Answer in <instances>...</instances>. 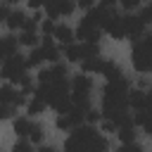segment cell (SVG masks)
I'll return each mask as SVG.
<instances>
[{
  "label": "cell",
  "mask_w": 152,
  "mask_h": 152,
  "mask_svg": "<svg viewBox=\"0 0 152 152\" xmlns=\"http://www.w3.org/2000/svg\"><path fill=\"white\" fill-rule=\"evenodd\" d=\"M64 147L66 150H107L109 142L102 135H97L95 128H90V126H76V128H71V135L66 138Z\"/></svg>",
  "instance_id": "obj_1"
},
{
  "label": "cell",
  "mask_w": 152,
  "mask_h": 152,
  "mask_svg": "<svg viewBox=\"0 0 152 152\" xmlns=\"http://www.w3.org/2000/svg\"><path fill=\"white\" fill-rule=\"evenodd\" d=\"M26 69H28V62L21 59V55H12L2 62V76L14 83H21L26 78Z\"/></svg>",
  "instance_id": "obj_2"
},
{
  "label": "cell",
  "mask_w": 152,
  "mask_h": 152,
  "mask_svg": "<svg viewBox=\"0 0 152 152\" xmlns=\"http://www.w3.org/2000/svg\"><path fill=\"white\" fill-rule=\"evenodd\" d=\"M131 62H133V69L135 71H152V48H147L145 43H142V38L140 40H135V45H133V52H131Z\"/></svg>",
  "instance_id": "obj_3"
},
{
  "label": "cell",
  "mask_w": 152,
  "mask_h": 152,
  "mask_svg": "<svg viewBox=\"0 0 152 152\" xmlns=\"http://www.w3.org/2000/svg\"><path fill=\"white\" fill-rule=\"evenodd\" d=\"M64 55H66L69 62H83L88 57L100 55V45L97 43H81V45L69 43V45H64Z\"/></svg>",
  "instance_id": "obj_4"
},
{
  "label": "cell",
  "mask_w": 152,
  "mask_h": 152,
  "mask_svg": "<svg viewBox=\"0 0 152 152\" xmlns=\"http://www.w3.org/2000/svg\"><path fill=\"white\" fill-rule=\"evenodd\" d=\"M102 31H107L112 38H116V40H121V38H126V21H124V17H119L114 10L107 14V19H104V24H102Z\"/></svg>",
  "instance_id": "obj_5"
},
{
  "label": "cell",
  "mask_w": 152,
  "mask_h": 152,
  "mask_svg": "<svg viewBox=\"0 0 152 152\" xmlns=\"http://www.w3.org/2000/svg\"><path fill=\"white\" fill-rule=\"evenodd\" d=\"M74 7H76V0H45V12L50 19L66 17L74 12Z\"/></svg>",
  "instance_id": "obj_6"
},
{
  "label": "cell",
  "mask_w": 152,
  "mask_h": 152,
  "mask_svg": "<svg viewBox=\"0 0 152 152\" xmlns=\"http://www.w3.org/2000/svg\"><path fill=\"white\" fill-rule=\"evenodd\" d=\"M71 90H74V100L76 102H88V95H90V90H93V83H90V78L88 76H76L74 81H71Z\"/></svg>",
  "instance_id": "obj_7"
},
{
  "label": "cell",
  "mask_w": 152,
  "mask_h": 152,
  "mask_svg": "<svg viewBox=\"0 0 152 152\" xmlns=\"http://www.w3.org/2000/svg\"><path fill=\"white\" fill-rule=\"evenodd\" d=\"M76 38H81L83 43H97V40H100V26L93 24V21H88V19L83 17V21H81L78 28H76Z\"/></svg>",
  "instance_id": "obj_8"
},
{
  "label": "cell",
  "mask_w": 152,
  "mask_h": 152,
  "mask_svg": "<svg viewBox=\"0 0 152 152\" xmlns=\"http://www.w3.org/2000/svg\"><path fill=\"white\" fill-rule=\"evenodd\" d=\"M124 21H126V38L140 40L145 36V21H142L140 14L138 17H124Z\"/></svg>",
  "instance_id": "obj_9"
},
{
  "label": "cell",
  "mask_w": 152,
  "mask_h": 152,
  "mask_svg": "<svg viewBox=\"0 0 152 152\" xmlns=\"http://www.w3.org/2000/svg\"><path fill=\"white\" fill-rule=\"evenodd\" d=\"M38 81H40V83H57V81H66V66L55 62L50 69H45V71H40V74H38Z\"/></svg>",
  "instance_id": "obj_10"
},
{
  "label": "cell",
  "mask_w": 152,
  "mask_h": 152,
  "mask_svg": "<svg viewBox=\"0 0 152 152\" xmlns=\"http://www.w3.org/2000/svg\"><path fill=\"white\" fill-rule=\"evenodd\" d=\"M100 74H102L107 81H121V78H124V74H121V66H119V64H114V62H104Z\"/></svg>",
  "instance_id": "obj_11"
},
{
  "label": "cell",
  "mask_w": 152,
  "mask_h": 152,
  "mask_svg": "<svg viewBox=\"0 0 152 152\" xmlns=\"http://www.w3.org/2000/svg\"><path fill=\"white\" fill-rule=\"evenodd\" d=\"M26 21H28V17L24 14V12H19V10H14V12H10V17L5 19V24L14 31V28H24L26 26Z\"/></svg>",
  "instance_id": "obj_12"
},
{
  "label": "cell",
  "mask_w": 152,
  "mask_h": 152,
  "mask_svg": "<svg viewBox=\"0 0 152 152\" xmlns=\"http://www.w3.org/2000/svg\"><path fill=\"white\" fill-rule=\"evenodd\" d=\"M102 59H100V55H95V57H88V59H83L81 62V69H83V74H100L102 71Z\"/></svg>",
  "instance_id": "obj_13"
},
{
  "label": "cell",
  "mask_w": 152,
  "mask_h": 152,
  "mask_svg": "<svg viewBox=\"0 0 152 152\" xmlns=\"http://www.w3.org/2000/svg\"><path fill=\"white\" fill-rule=\"evenodd\" d=\"M62 45H69V43H74V31L69 28V26H64V24H59V26H55V33H52Z\"/></svg>",
  "instance_id": "obj_14"
},
{
  "label": "cell",
  "mask_w": 152,
  "mask_h": 152,
  "mask_svg": "<svg viewBox=\"0 0 152 152\" xmlns=\"http://www.w3.org/2000/svg\"><path fill=\"white\" fill-rule=\"evenodd\" d=\"M0 55H2V59H7V57H12V55H17V38H12V36L2 38Z\"/></svg>",
  "instance_id": "obj_15"
},
{
  "label": "cell",
  "mask_w": 152,
  "mask_h": 152,
  "mask_svg": "<svg viewBox=\"0 0 152 152\" xmlns=\"http://www.w3.org/2000/svg\"><path fill=\"white\" fill-rule=\"evenodd\" d=\"M40 48H43V52H45V59H50V62H57V57H59V50H57V45L45 36V40L40 43Z\"/></svg>",
  "instance_id": "obj_16"
},
{
  "label": "cell",
  "mask_w": 152,
  "mask_h": 152,
  "mask_svg": "<svg viewBox=\"0 0 152 152\" xmlns=\"http://www.w3.org/2000/svg\"><path fill=\"white\" fill-rule=\"evenodd\" d=\"M31 128H33V121H28V119H14V131L19 133V138H28L31 135Z\"/></svg>",
  "instance_id": "obj_17"
},
{
  "label": "cell",
  "mask_w": 152,
  "mask_h": 152,
  "mask_svg": "<svg viewBox=\"0 0 152 152\" xmlns=\"http://www.w3.org/2000/svg\"><path fill=\"white\" fill-rule=\"evenodd\" d=\"M43 59H45V52H43V48H33V50H31V55H28V59H26V62H28V69L38 66Z\"/></svg>",
  "instance_id": "obj_18"
},
{
  "label": "cell",
  "mask_w": 152,
  "mask_h": 152,
  "mask_svg": "<svg viewBox=\"0 0 152 152\" xmlns=\"http://www.w3.org/2000/svg\"><path fill=\"white\" fill-rule=\"evenodd\" d=\"M19 43H21V45H31V48H36V43H38V36H36V31H28V28H24V31H21V36H19Z\"/></svg>",
  "instance_id": "obj_19"
},
{
  "label": "cell",
  "mask_w": 152,
  "mask_h": 152,
  "mask_svg": "<svg viewBox=\"0 0 152 152\" xmlns=\"http://www.w3.org/2000/svg\"><path fill=\"white\" fill-rule=\"evenodd\" d=\"M45 104H48V102H45L43 97H38V95H33V100L28 102V114H40Z\"/></svg>",
  "instance_id": "obj_20"
},
{
  "label": "cell",
  "mask_w": 152,
  "mask_h": 152,
  "mask_svg": "<svg viewBox=\"0 0 152 152\" xmlns=\"http://www.w3.org/2000/svg\"><path fill=\"white\" fill-rule=\"evenodd\" d=\"M17 112V104L12 102H0V119H12Z\"/></svg>",
  "instance_id": "obj_21"
},
{
  "label": "cell",
  "mask_w": 152,
  "mask_h": 152,
  "mask_svg": "<svg viewBox=\"0 0 152 152\" xmlns=\"http://www.w3.org/2000/svg\"><path fill=\"white\" fill-rule=\"evenodd\" d=\"M28 140H31V142H40V140H43V126H40V124H33Z\"/></svg>",
  "instance_id": "obj_22"
},
{
  "label": "cell",
  "mask_w": 152,
  "mask_h": 152,
  "mask_svg": "<svg viewBox=\"0 0 152 152\" xmlns=\"http://www.w3.org/2000/svg\"><path fill=\"white\" fill-rule=\"evenodd\" d=\"M28 150H31V142H28L26 138H21V140L14 145V152H28Z\"/></svg>",
  "instance_id": "obj_23"
},
{
  "label": "cell",
  "mask_w": 152,
  "mask_h": 152,
  "mask_svg": "<svg viewBox=\"0 0 152 152\" xmlns=\"http://www.w3.org/2000/svg\"><path fill=\"white\" fill-rule=\"evenodd\" d=\"M121 152H140V145L133 140V142H121Z\"/></svg>",
  "instance_id": "obj_24"
},
{
  "label": "cell",
  "mask_w": 152,
  "mask_h": 152,
  "mask_svg": "<svg viewBox=\"0 0 152 152\" xmlns=\"http://www.w3.org/2000/svg\"><path fill=\"white\" fill-rule=\"evenodd\" d=\"M40 28H43V33H45V36H52V33H55V24H52V21H48V19L40 24Z\"/></svg>",
  "instance_id": "obj_25"
},
{
  "label": "cell",
  "mask_w": 152,
  "mask_h": 152,
  "mask_svg": "<svg viewBox=\"0 0 152 152\" xmlns=\"http://www.w3.org/2000/svg\"><path fill=\"white\" fill-rule=\"evenodd\" d=\"M140 17H142V21H145V24H150V21H152V2L140 12Z\"/></svg>",
  "instance_id": "obj_26"
},
{
  "label": "cell",
  "mask_w": 152,
  "mask_h": 152,
  "mask_svg": "<svg viewBox=\"0 0 152 152\" xmlns=\"http://www.w3.org/2000/svg\"><path fill=\"white\" fill-rule=\"evenodd\" d=\"M100 116H102V114H97V112L88 109V114H86V121H88V124H95V121H100Z\"/></svg>",
  "instance_id": "obj_27"
},
{
  "label": "cell",
  "mask_w": 152,
  "mask_h": 152,
  "mask_svg": "<svg viewBox=\"0 0 152 152\" xmlns=\"http://www.w3.org/2000/svg\"><path fill=\"white\" fill-rule=\"evenodd\" d=\"M119 2H121V5L126 7V10H133V7H138V5L142 2V0H119Z\"/></svg>",
  "instance_id": "obj_28"
},
{
  "label": "cell",
  "mask_w": 152,
  "mask_h": 152,
  "mask_svg": "<svg viewBox=\"0 0 152 152\" xmlns=\"http://www.w3.org/2000/svg\"><path fill=\"white\" fill-rule=\"evenodd\" d=\"M28 2V7H33V10H38V7H45V0H26Z\"/></svg>",
  "instance_id": "obj_29"
},
{
  "label": "cell",
  "mask_w": 152,
  "mask_h": 152,
  "mask_svg": "<svg viewBox=\"0 0 152 152\" xmlns=\"http://www.w3.org/2000/svg\"><path fill=\"white\" fill-rule=\"evenodd\" d=\"M114 2H116V0H100V7H104V10H114Z\"/></svg>",
  "instance_id": "obj_30"
},
{
  "label": "cell",
  "mask_w": 152,
  "mask_h": 152,
  "mask_svg": "<svg viewBox=\"0 0 152 152\" xmlns=\"http://www.w3.org/2000/svg\"><path fill=\"white\" fill-rule=\"evenodd\" d=\"M76 5L83 7V10H90V7H93V0H76Z\"/></svg>",
  "instance_id": "obj_31"
},
{
  "label": "cell",
  "mask_w": 152,
  "mask_h": 152,
  "mask_svg": "<svg viewBox=\"0 0 152 152\" xmlns=\"http://www.w3.org/2000/svg\"><path fill=\"white\" fill-rule=\"evenodd\" d=\"M142 43H145L147 48H152V33H145V36H142Z\"/></svg>",
  "instance_id": "obj_32"
},
{
  "label": "cell",
  "mask_w": 152,
  "mask_h": 152,
  "mask_svg": "<svg viewBox=\"0 0 152 152\" xmlns=\"http://www.w3.org/2000/svg\"><path fill=\"white\" fill-rule=\"evenodd\" d=\"M5 2H17V0H5Z\"/></svg>",
  "instance_id": "obj_33"
}]
</instances>
